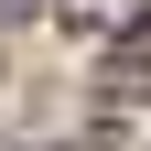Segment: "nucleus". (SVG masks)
Instances as JSON below:
<instances>
[{"label":"nucleus","instance_id":"obj_1","mask_svg":"<svg viewBox=\"0 0 151 151\" xmlns=\"http://www.w3.org/2000/svg\"><path fill=\"white\" fill-rule=\"evenodd\" d=\"M65 22H86V32H108V22H129V32H140L151 11H140V0H65Z\"/></svg>","mask_w":151,"mask_h":151},{"label":"nucleus","instance_id":"obj_2","mask_svg":"<svg viewBox=\"0 0 151 151\" xmlns=\"http://www.w3.org/2000/svg\"><path fill=\"white\" fill-rule=\"evenodd\" d=\"M108 76H119L129 97H140V86H151V22H140V32H129V43H119V65H108Z\"/></svg>","mask_w":151,"mask_h":151},{"label":"nucleus","instance_id":"obj_3","mask_svg":"<svg viewBox=\"0 0 151 151\" xmlns=\"http://www.w3.org/2000/svg\"><path fill=\"white\" fill-rule=\"evenodd\" d=\"M22 11H32V0H0V22H22Z\"/></svg>","mask_w":151,"mask_h":151}]
</instances>
